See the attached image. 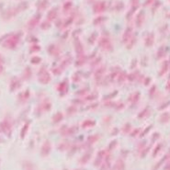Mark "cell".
<instances>
[{
    "mask_svg": "<svg viewBox=\"0 0 170 170\" xmlns=\"http://www.w3.org/2000/svg\"><path fill=\"white\" fill-rule=\"evenodd\" d=\"M2 71V66H0V72Z\"/></svg>",
    "mask_w": 170,
    "mask_h": 170,
    "instance_id": "cell-1",
    "label": "cell"
}]
</instances>
